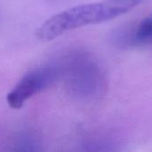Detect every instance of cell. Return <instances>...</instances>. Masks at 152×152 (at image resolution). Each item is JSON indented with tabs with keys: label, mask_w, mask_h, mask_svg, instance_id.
I'll list each match as a JSON object with an SVG mask.
<instances>
[{
	"label": "cell",
	"mask_w": 152,
	"mask_h": 152,
	"mask_svg": "<svg viewBox=\"0 0 152 152\" xmlns=\"http://www.w3.org/2000/svg\"><path fill=\"white\" fill-rule=\"evenodd\" d=\"M144 0H102L80 4L46 20L37 30V37L42 41L53 40L67 31L87 25L98 24L133 10Z\"/></svg>",
	"instance_id": "obj_1"
},
{
	"label": "cell",
	"mask_w": 152,
	"mask_h": 152,
	"mask_svg": "<svg viewBox=\"0 0 152 152\" xmlns=\"http://www.w3.org/2000/svg\"><path fill=\"white\" fill-rule=\"evenodd\" d=\"M61 70L67 76L71 93L81 99H97L107 89V78L102 66L86 52L71 54L61 66Z\"/></svg>",
	"instance_id": "obj_2"
},
{
	"label": "cell",
	"mask_w": 152,
	"mask_h": 152,
	"mask_svg": "<svg viewBox=\"0 0 152 152\" xmlns=\"http://www.w3.org/2000/svg\"><path fill=\"white\" fill-rule=\"evenodd\" d=\"M61 76V66L56 65H45L29 71L7 94L8 105L13 110L22 108L28 99L52 86Z\"/></svg>",
	"instance_id": "obj_3"
},
{
	"label": "cell",
	"mask_w": 152,
	"mask_h": 152,
	"mask_svg": "<svg viewBox=\"0 0 152 152\" xmlns=\"http://www.w3.org/2000/svg\"><path fill=\"white\" fill-rule=\"evenodd\" d=\"M113 42L122 47H131L152 42V15L131 25L117 29Z\"/></svg>",
	"instance_id": "obj_4"
}]
</instances>
